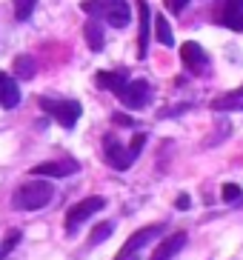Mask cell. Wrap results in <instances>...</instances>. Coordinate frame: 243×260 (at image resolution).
<instances>
[{"instance_id":"cell-1","label":"cell","mask_w":243,"mask_h":260,"mask_svg":"<svg viewBox=\"0 0 243 260\" xmlns=\"http://www.w3.org/2000/svg\"><path fill=\"white\" fill-rule=\"evenodd\" d=\"M143 146H146V135H143V132H140V135H135L129 146H123L120 140L114 138L112 132H109L106 138H103V157H106V163H109L112 169H117V172H126V169L135 163L137 154L143 152Z\"/></svg>"},{"instance_id":"cell-2","label":"cell","mask_w":243,"mask_h":260,"mask_svg":"<svg viewBox=\"0 0 243 260\" xmlns=\"http://www.w3.org/2000/svg\"><path fill=\"white\" fill-rule=\"evenodd\" d=\"M54 198V189L49 180L38 177V180H29V183L17 186V191L12 194V206L17 212H38V209L49 206Z\"/></svg>"},{"instance_id":"cell-3","label":"cell","mask_w":243,"mask_h":260,"mask_svg":"<svg viewBox=\"0 0 243 260\" xmlns=\"http://www.w3.org/2000/svg\"><path fill=\"white\" fill-rule=\"evenodd\" d=\"M40 109H43L49 117H54L57 126L63 129H72L80 115H83V106L77 103V100H49V98H40Z\"/></svg>"},{"instance_id":"cell-4","label":"cell","mask_w":243,"mask_h":260,"mask_svg":"<svg viewBox=\"0 0 243 260\" xmlns=\"http://www.w3.org/2000/svg\"><path fill=\"white\" fill-rule=\"evenodd\" d=\"M117 98H120V103L126 109L137 112V109H146L152 103V86H149V80H143V77H140V80H126V86L117 92Z\"/></svg>"},{"instance_id":"cell-5","label":"cell","mask_w":243,"mask_h":260,"mask_svg":"<svg viewBox=\"0 0 243 260\" xmlns=\"http://www.w3.org/2000/svg\"><path fill=\"white\" fill-rule=\"evenodd\" d=\"M103 206H106V200L103 198H86V200H80V203H75V206H69V212H66V232L69 235H75V232L80 229L89 217H95Z\"/></svg>"},{"instance_id":"cell-6","label":"cell","mask_w":243,"mask_h":260,"mask_svg":"<svg viewBox=\"0 0 243 260\" xmlns=\"http://www.w3.org/2000/svg\"><path fill=\"white\" fill-rule=\"evenodd\" d=\"M163 232H166V223H152V226H143V229H137L135 235L126 240V243L120 246V252L114 254V257H126V254H137L140 249H146V246L152 243V240H158V237H163Z\"/></svg>"},{"instance_id":"cell-7","label":"cell","mask_w":243,"mask_h":260,"mask_svg":"<svg viewBox=\"0 0 243 260\" xmlns=\"http://www.w3.org/2000/svg\"><path fill=\"white\" fill-rule=\"evenodd\" d=\"M215 20L232 31H243V0H221L215 9Z\"/></svg>"},{"instance_id":"cell-8","label":"cell","mask_w":243,"mask_h":260,"mask_svg":"<svg viewBox=\"0 0 243 260\" xmlns=\"http://www.w3.org/2000/svg\"><path fill=\"white\" fill-rule=\"evenodd\" d=\"M100 17H106V23L114 29H123L132 20V9L126 0H100Z\"/></svg>"},{"instance_id":"cell-9","label":"cell","mask_w":243,"mask_h":260,"mask_svg":"<svg viewBox=\"0 0 243 260\" xmlns=\"http://www.w3.org/2000/svg\"><path fill=\"white\" fill-rule=\"evenodd\" d=\"M180 60H183V66H186V72H192V75H203L206 66H209V54L203 52L200 43L186 40V43L180 46Z\"/></svg>"},{"instance_id":"cell-10","label":"cell","mask_w":243,"mask_h":260,"mask_svg":"<svg viewBox=\"0 0 243 260\" xmlns=\"http://www.w3.org/2000/svg\"><path fill=\"white\" fill-rule=\"evenodd\" d=\"M137 12H140V26H137V57L143 60L149 54V40H152V9L146 0L137 3Z\"/></svg>"},{"instance_id":"cell-11","label":"cell","mask_w":243,"mask_h":260,"mask_svg":"<svg viewBox=\"0 0 243 260\" xmlns=\"http://www.w3.org/2000/svg\"><path fill=\"white\" fill-rule=\"evenodd\" d=\"M186 243H189V235H186V232H175V235H169L166 240H160L155 254L149 260H172L175 254H180V249Z\"/></svg>"},{"instance_id":"cell-12","label":"cell","mask_w":243,"mask_h":260,"mask_svg":"<svg viewBox=\"0 0 243 260\" xmlns=\"http://www.w3.org/2000/svg\"><path fill=\"white\" fill-rule=\"evenodd\" d=\"M75 172H77L75 160H49V163H38L32 169L35 177H66V175H75Z\"/></svg>"},{"instance_id":"cell-13","label":"cell","mask_w":243,"mask_h":260,"mask_svg":"<svg viewBox=\"0 0 243 260\" xmlns=\"http://www.w3.org/2000/svg\"><path fill=\"white\" fill-rule=\"evenodd\" d=\"M20 103V86L12 75L0 72V109H15Z\"/></svg>"},{"instance_id":"cell-14","label":"cell","mask_w":243,"mask_h":260,"mask_svg":"<svg viewBox=\"0 0 243 260\" xmlns=\"http://www.w3.org/2000/svg\"><path fill=\"white\" fill-rule=\"evenodd\" d=\"M126 80H129V77H126V72H98V75H95V83H98L100 89L114 92V94L126 86Z\"/></svg>"},{"instance_id":"cell-15","label":"cell","mask_w":243,"mask_h":260,"mask_svg":"<svg viewBox=\"0 0 243 260\" xmlns=\"http://www.w3.org/2000/svg\"><path fill=\"white\" fill-rule=\"evenodd\" d=\"M83 35H86V43H89L92 52H100V49H103V43H106V38H103V26H100L98 17H95V20H86Z\"/></svg>"},{"instance_id":"cell-16","label":"cell","mask_w":243,"mask_h":260,"mask_svg":"<svg viewBox=\"0 0 243 260\" xmlns=\"http://www.w3.org/2000/svg\"><path fill=\"white\" fill-rule=\"evenodd\" d=\"M155 40H158L160 46H175V35H172V26H169V20L163 15H155Z\"/></svg>"},{"instance_id":"cell-17","label":"cell","mask_w":243,"mask_h":260,"mask_svg":"<svg viewBox=\"0 0 243 260\" xmlns=\"http://www.w3.org/2000/svg\"><path fill=\"white\" fill-rule=\"evenodd\" d=\"M35 72H38V66H35V60H32V57H26V54L15 57V77L29 80V77H35Z\"/></svg>"},{"instance_id":"cell-18","label":"cell","mask_w":243,"mask_h":260,"mask_svg":"<svg viewBox=\"0 0 243 260\" xmlns=\"http://www.w3.org/2000/svg\"><path fill=\"white\" fill-rule=\"evenodd\" d=\"M112 232H114V226H112V223H98V226L92 229L89 243H92V246H100V243H106L109 237H112Z\"/></svg>"},{"instance_id":"cell-19","label":"cell","mask_w":243,"mask_h":260,"mask_svg":"<svg viewBox=\"0 0 243 260\" xmlns=\"http://www.w3.org/2000/svg\"><path fill=\"white\" fill-rule=\"evenodd\" d=\"M15 3V17L17 20H29L35 6H38V0H12Z\"/></svg>"},{"instance_id":"cell-20","label":"cell","mask_w":243,"mask_h":260,"mask_svg":"<svg viewBox=\"0 0 243 260\" xmlns=\"http://www.w3.org/2000/svg\"><path fill=\"white\" fill-rule=\"evenodd\" d=\"M221 198L226 200V203H240V198H243V189L237 183H223V189H221Z\"/></svg>"},{"instance_id":"cell-21","label":"cell","mask_w":243,"mask_h":260,"mask_svg":"<svg viewBox=\"0 0 243 260\" xmlns=\"http://www.w3.org/2000/svg\"><path fill=\"white\" fill-rule=\"evenodd\" d=\"M80 9H83L89 17H100V0H83Z\"/></svg>"},{"instance_id":"cell-22","label":"cell","mask_w":243,"mask_h":260,"mask_svg":"<svg viewBox=\"0 0 243 260\" xmlns=\"http://www.w3.org/2000/svg\"><path fill=\"white\" fill-rule=\"evenodd\" d=\"M163 3L169 12H186V6H189V0H163Z\"/></svg>"},{"instance_id":"cell-23","label":"cell","mask_w":243,"mask_h":260,"mask_svg":"<svg viewBox=\"0 0 243 260\" xmlns=\"http://www.w3.org/2000/svg\"><path fill=\"white\" fill-rule=\"evenodd\" d=\"M189 206H192V200H189V194H180V198L175 200V209H180V212H183V209H189Z\"/></svg>"},{"instance_id":"cell-24","label":"cell","mask_w":243,"mask_h":260,"mask_svg":"<svg viewBox=\"0 0 243 260\" xmlns=\"http://www.w3.org/2000/svg\"><path fill=\"white\" fill-rule=\"evenodd\" d=\"M114 123H120V126H126V129H132V126H135V120H132V117H126V115H114Z\"/></svg>"},{"instance_id":"cell-25","label":"cell","mask_w":243,"mask_h":260,"mask_svg":"<svg viewBox=\"0 0 243 260\" xmlns=\"http://www.w3.org/2000/svg\"><path fill=\"white\" fill-rule=\"evenodd\" d=\"M114 260H140V252H137V254H126V257H114Z\"/></svg>"},{"instance_id":"cell-26","label":"cell","mask_w":243,"mask_h":260,"mask_svg":"<svg viewBox=\"0 0 243 260\" xmlns=\"http://www.w3.org/2000/svg\"><path fill=\"white\" fill-rule=\"evenodd\" d=\"M232 98H243V86L237 89V92H232Z\"/></svg>"},{"instance_id":"cell-27","label":"cell","mask_w":243,"mask_h":260,"mask_svg":"<svg viewBox=\"0 0 243 260\" xmlns=\"http://www.w3.org/2000/svg\"><path fill=\"white\" fill-rule=\"evenodd\" d=\"M3 254H6V252H3V246H0V257H3Z\"/></svg>"}]
</instances>
